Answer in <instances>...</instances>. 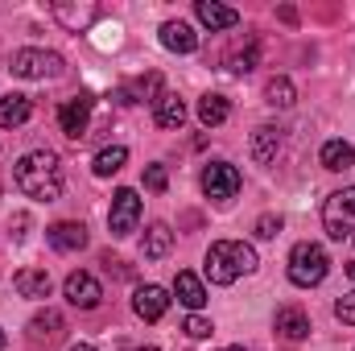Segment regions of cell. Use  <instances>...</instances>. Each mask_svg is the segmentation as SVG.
<instances>
[{
  "mask_svg": "<svg viewBox=\"0 0 355 351\" xmlns=\"http://www.w3.org/2000/svg\"><path fill=\"white\" fill-rule=\"evenodd\" d=\"M12 178H17L21 194L33 198V203H54V198L62 194V162H58V153H50V149L25 153V157L17 162Z\"/></svg>",
  "mask_w": 355,
  "mask_h": 351,
  "instance_id": "6da1fadb",
  "label": "cell"
},
{
  "mask_svg": "<svg viewBox=\"0 0 355 351\" xmlns=\"http://www.w3.org/2000/svg\"><path fill=\"white\" fill-rule=\"evenodd\" d=\"M252 268H257V252L240 240H219L207 248V277L215 285H232L236 277H244Z\"/></svg>",
  "mask_w": 355,
  "mask_h": 351,
  "instance_id": "7a4b0ae2",
  "label": "cell"
},
{
  "mask_svg": "<svg viewBox=\"0 0 355 351\" xmlns=\"http://www.w3.org/2000/svg\"><path fill=\"white\" fill-rule=\"evenodd\" d=\"M322 228L335 244H352L355 248V186H343L327 198L322 207Z\"/></svg>",
  "mask_w": 355,
  "mask_h": 351,
  "instance_id": "3957f363",
  "label": "cell"
},
{
  "mask_svg": "<svg viewBox=\"0 0 355 351\" xmlns=\"http://www.w3.org/2000/svg\"><path fill=\"white\" fill-rule=\"evenodd\" d=\"M327 273H331V257H327L322 244H314V240L293 244V252H289V281H293V285L310 289V285H318Z\"/></svg>",
  "mask_w": 355,
  "mask_h": 351,
  "instance_id": "277c9868",
  "label": "cell"
},
{
  "mask_svg": "<svg viewBox=\"0 0 355 351\" xmlns=\"http://www.w3.org/2000/svg\"><path fill=\"white\" fill-rule=\"evenodd\" d=\"M12 75L17 79H54V75H62V58L54 50H17Z\"/></svg>",
  "mask_w": 355,
  "mask_h": 351,
  "instance_id": "5b68a950",
  "label": "cell"
},
{
  "mask_svg": "<svg viewBox=\"0 0 355 351\" xmlns=\"http://www.w3.org/2000/svg\"><path fill=\"white\" fill-rule=\"evenodd\" d=\"M137 223H141V198H137V190H116V194H112V211H107L112 236L124 240V236L137 232Z\"/></svg>",
  "mask_w": 355,
  "mask_h": 351,
  "instance_id": "8992f818",
  "label": "cell"
},
{
  "mask_svg": "<svg viewBox=\"0 0 355 351\" xmlns=\"http://www.w3.org/2000/svg\"><path fill=\"white\" fill-rule=\"evenodd\" d=\"M240 170L236 166H227V162H211L207 170H202V194L207 198H215V203H227V198H236L240 194Z\"/></svg>",
  "mask_w": 355,
  "mask_h": 351,
  "instance_id": "52a82bcc",
  "label": "cell"
},
{
  "mask_svg": "<svg viewBox=\"0 0 355 351\" xmlns=\"http://www.w3.org/2000/svg\"><path fill=\"white\" fill-rule=\"evenodd\" d=\"M91 108H95V95H91V91H79L75 99H67V103L58 108V124H62V132H67L71 141H79V137L87 132Z\"/></svg>",
  "mask_w": 355,
  "mask_h": 351,
  "instance_id": "ba28073f",
  "label": "cell"
},
{
  "mask_svg": "<svg viewBox=\"0 0 355 351\" xmlns=\"http://www.w3.org/2000/svg\"><path fill=\"white\" fill-rule=\"evenodd\" d=\"M272 327H277V339L281 343H302L306 335H310V318H306V310L302 306H281L277 310V318H272Z\"/></svg>",
  "mask_w": 355,
  "mask_h": 351,
  "instance_id": "9c48e42d",
  "label": "cell"
},
{
  "mask_svg": "<svg viewBox=\"0 0 355 351\" xmlns=\"http://www.w3.org/2000/svg\"><path fill=\"white\" fill-rule=\"evenodd\" d=\"M46 240L58 252H79V248H87V228L79 219H58V223L46 228Z\"/></svg>",
  "mask_w": 355,
  "mask_h": 351,
  "instance_id": "30bf717a",
  "label": "cell"
},
{
  "mask_svg": "<svg viewBox=\"0 0 355 351\" xmlns=\"http://www.w3.org/2000/svg\"><path fill=\"white\" fill-rule=\"evenodd\" d=\"M67 302L79 306V310H95L103 302V289H99V281L91 273H71L67 277Z\"/></svg>",
  "mask_w": 355,
  "mask_h": 351,
  "instance_id": "8fae6325",
  "label": "cell"
},
{
  "mask_svg": "<svg viewBox=\"0 0 355 351\" xmlns=\"http://www.w3.org/2000/svg\"><path fill=\"white\" fill-rule=\"evenodd\" d=\"M132 310H137L145 323H157V318L170 310V293H166L162 285H141L137 298H132Z\"/></svg>",
  "mask_w": 355,
  "mask_h": 351,
  "instance_id": "7c38bea8",
  "label": "cell"
},
{
  "mask_svg": "<svg viewBox=\"0 0 355 351\" xmlns=\"http://www.w3.org/2000/svg\"><path fill=\"white\" fill-rule=\"evenodd\" d=\"M194 17H198L207 29H236V25H240V12L227 8V4H215V0H198V4H194Z\"/></svg>",
  "mask_w": 355,
  "mask_h": 351,
  "instance_id": "4fadbf2b",
  "label": "cell"
},
{
  "mask_svg": "<svg viewBox=\"0 0 355 351\" xmlns=\"http://www.w3.org/2000/svg\"><path fill=\"white\" fill-rule=\"evenodd\" d=\"M162 46L174 50V54H194L198 50V33L186 21H166L162 25Z\"/></svg>",
  "mask_w": 355,
  "mask_h": 351,
  "instance_id": "5bb4252c",
  "label": "cell"
},
{
  "mask_svg": "<svg viewBox=\"0 0 355 351\" xmlns=\"http://www.w3.org/2000/svg\"><path fill=\"white\" fill-rule=\"evenodd\" d=\"M174 293H178V302H182L186 310H194V314L207 306V289H202V281H198L194 273H186V268L174 277Z\"/></svg>",
  "mask_w": 355,
  "mask_h": 351,
  "instance_id": "9a60e30c",
  "label": "cell"
},
{
  "mask_svg": "<svg viewBox=\"0 0 355 351\" xmlns=\"http://www.w3.org/2000/svg\"><path fill=\"white\" fill-rule=\"evenodd\" d=\"M257 62H261V46H257V37L236 42V46L227 50V71H232V75H252Z\"/></svg>",
  "mask_w": 355,
  "mask_h": 351,
  "instance_id": "2e32d148",
  "label": "cell"
},
{
  "mask_svg": "<svg viewBox=\"0 0 355 351\" xmlns=\"http://www.w3.org/2000/svg\"><path fill=\"white\" fill-rule=\"evenodd\" d=\"M318 162H322V170L343 174V170H352V166H355V149L347 145V141H327V145H322V153H318Z\"/></svg>",
  "mask_w": 355,
  "mask_h": 351,
  "instance_id": "e0dca14e",
  "label": "cell"
},
{
  "mask_svg": "<svg viewBox=\"0 0 355 351\" xmlns=\"http://www.w3.org/2000/svg\"><path fill=\"white\" fill-rule=\"evenodd\" d=\"M12 285L21 298H50V273L46 268H21L12 277Z\"/></svg>",
  "mask_w": 355,
  "mask_h": 351,
  "instance_id": "ac0fdd59",
  "label": "cell"
},
{
  "mask_svg": "<svg viewBox=\"0 0 355 351\" xmlns=\"http://www.w3.org/2000/svg\"><path fill=\"white\" fill-rule=\"evenodd\" d=\"M277 149H281V128H272V124H261V128L252 132V162L268 166V162L277 157Z\"/></svg>",
  "mask_w": 355,
  "mask_h": 351,
  "instance_id": "d6986e66",
  "label": "cell"
},
{
  "mask_svg": "<svg viewBox=\"0 0 355 351\" xmlns=\"http://www.w3.org/2000/svg\"><path fill=\"white\" fill-rule=\"evenodd\" d=\"M29 116H33L29 95H4V99H0V128H17V124H25Z\"/></svg>",
  "mask_w": 355,
  "mask_h": 351,
  "instance_id": "ffe728a7",
  "label": "cell"
},
{
  "mask_svg": "<svg viewBox=\"0 0 355 351\" xmlns=\"http://www.w3.org/2000/svg\"><path fill=\"white\" fill-rule=\"evenodd\" d=\"M153 120L162 124V128H182V120H186V103L178 99V95H162L157 103H153Z\"/></svg>",
  "mask_w": 355,
  "mask_h": 351,
  "instance_id": "44dd1931",
  "label": "cell"
},
{
  "mask_svg": "<svg viewBox=\"0 0 355 351\" xmlns=\"http://www.w3.org/2000/svg\"><path fill=\"white\" fill-rule=\"evenodd\" d=\"M174 248V232H170V223H153L149 232H145V244H141V252L149 257V261H157V257H166Z\"/></svg>",
  "mask_w": 355,
  "mask_h": 351,
  "instance_id": "7402d4cb",
  "label": "cell"
},
{
  "mask_svg": "<svg viewBox=\"0 0 355 351\" xmlns=\"http://www.w3.org/2000/svg\"><path fill=\"white\" fill-rule=\"evenodd\" d=\"M124 162H128V149L124 145H107V149H99L95 153V178H112V174H120L124 170Z\"/></svg>",
  "mask_w": 355,
  "mask_h": 351,
  "instance_id": "603a6c76",
  "label": "cell"
},
{
  "mask_svg": "<svg viewBox=\"0 0 355 351\" xmlns=\"http://www.w3.org/2000/svg\"><path fill=\"white\" fill-rule=\"evenodd\" d=\"M227 116H232V103H227L223 95H202V99H198V120H202L207 128H219Z\"/></svg>",
  "mask_w": 355,
  "mask_h": 351,
  "instance_id": "cb8c5ba5",
  "label": "cell"
},
{
  "mask_svg": "<svg viewBox=\"0 0 355 351\" xmlns=\"http://www.w3.org/2000/svg\"><path fill=\"white\" fill-rule=\"evenodd\" d=\"M166 91H162V75H145V79H137V87H124L120 91V103H137V99H149V103H157Z\"/></svg>",
  "mask_w": 355,
  "mask_h": 351,
  "instance_id": "d4e9b609",
  "label": "cell"
},
{
  "mask_svg": "<svg viewBox=\"0 0 355 351\" xmlns=\"http://www.w3.org/2000/svg\"><path fill=\"white\" fill-rule=\"evenodd\" d=\"M265 99L272 103V108H293V99H297V91H293V83H289L285 75H277V79H268V87H265Z\"/></svg>",
  "mask_w": 355,
  "mask_h": 351,
  "instance_id": "484cf974",
  "label": "cell"
},
{
  "mask_svg": "<svg viewBox=\"0 0 355 351\" xmlns=\"http://www.w3.org/2000/svg\"><path fill=\"white\" fill-rule=\"evenodd\" d=\"M29 331H33V339H54V335L62 331V314H58V310H42V314L29 323Z\"/></svg>",
  "mask_w": 355,
  "mask_h": 351,
  "instance_id": "4316f807",
  "label": "cell"
},
{
  "mask_svg": "<svg viewBox=\"0 0 355 351\" xmlns=\"http://www.w3.org/2000/svg\"><path fill=\"white\" fill-rule=\"evenodd\" d=\"M54 17H62V21H67V25H71V29H79V25H87V21H95V8H79V12H75V8H67V4H54Z\"/></svg>",
  "mask_w": 355,
  "mask_h": 351,
  "instance_id": "83f0119b",
  "label": "cell"
},
{
  "mask_svg": "<svg viewBox=\"0 0 355 351\" xmlns=\"http://www.w3.org/2000/svg\"><path fill=\"white\" fill-rule=\"evenodd\" d=\"M182 331H186V335H190V339H207V335H211V331H215V327H211V323H207V318H202V314H190V318H186V323H182Z\"/></svg>",
  "mask_w": 355,
  "mask_h": 351,
  "instance_id": "f1b7e54d",
  "label": "cell"
},
{
  "mask_svg": "<svg viewBox=\"0 0 355 351\" xmlns=\"http://www.w3.org/2000/svg\"><path fill=\"white\" fill-rule=\"evenodd\" d=\"M145 186L162 194V190L170 186V174H166V166H149V170H145Z\"/></svg>",
  "mask_w": 355,
  "mask_h": 351,
  "instance_id": "f546056e",
  "label": "cell"
},
{
  "mask_svg": "<svg viewBox=\"0 0 355 351\" xmlns=\"http://www.w3.org/2000/svg\"><path fill=\"white\" fill-rule=\"evenodd\" d=\"M335 314H339V323L355 327V293H347V298H339V302H335Z\"/></svg>",
  "mask_w": 355,
  "mask_h": 351,
  "instance_id": "4dcf8cb0",
  "label": "cell"
},
{
  "mask_svg": "<svg viewBox=\"0 0 355 351\" xmlns=\"http://www.w3.org/2000/svg\"><path fill=\"white\" fill-rule=\"evenodd\" d=\"M277 232H281V219H277V215H261V219H257V236H261V240H272Z\"/></svg>",
  "mask_w": 355,
  "mask_h": 351,
  "instance_id": "1f68e13d",
  "label": "cell"
},
{
  "mask_svg": "<svg viewBox=\"0 0 355 351\" xmlns=\"http://www.w3.org/2000/svg\"><path fill=\"white\" fill-rule=\"evenodd\" d=\"M12 240H25V228H29V215H12Z\"/></svg>",
  "mask_w": 355,
  "mask_h": 351,
  "instance_id": "d6a6232c",
  "label": "cell"
},
{
  "mask_svg": "<svg viewBox=\"0 0 355 351\" xmlns=\"http://www.w3.org/2000/svg\"><path fill=\"white\" fill-rule=\"evenodd\" d=\"M71 351H95V348H91V343H75Z\"/></svg>",
  "mask_w": 355,
  "mask_h": 351,
  "instance_id": "836d02e7",
  "label": "cell"
},
{
  "mask_svg": "<svg viewBox=\"0 0 355 351\" xmlns=\"http://www.w3.org/2000/svg\"><path fill=\"white\" fill-rule=\"evenodd\" d=\"M347 277H352V281H355V261H352V264H347Z\"/></svg>",
  "mask_w": 355,
  "mask_h": 351,
  "instance_id": "e575fe53",
  "label": "cell"
},
{
  "mask_svg": "<svg viewBox=\"0 0 355 351\" xmlns=\"http://www.w3.org/2000/svg\"><path fill=\"white\" fill-rule=\"evenodd\" d=\"M223 351H244V348H223Z\"/></svg>",
  "mask_w": 355,
  "mask_h": 351,
  "instance_id": "d590c367",
  "label": "cell"
},
{
  "mask_svg": "<svg viewBox=\"0 0 355 351\" xmlns=\"http://www.w3.org/2000/svg\"><path fill=\"white\" fill-rule=\"evenodd\" d=\"M0 348H4V331H0Z\"/></svg>",
  "mask_w": 355,
  "mask_h": 351,
  "instance_id": "8d00e7d4",
  "label": "cell"
},
{
  "mask_svg": "<svg viewBox=\"0 0 355 351\" xmlns=\"http://www.w3.org/2000/svg\"><path fill=\"white\" fill-rule=\"evenodd\" d=\"M141 351H157V348H141Z\"/></svg>",
  "mask_w": 355,
  "mask_h": 351,
  "instance_id": "74e56055",
  "label": "cell"
}]
</instances>
